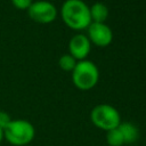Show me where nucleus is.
Returning <instances> with one entry per match:
<instances>
[{
  "mask_svg": "<svg viewBox=\"0 0 146 146\" xmlns=\"http://www.w3.org/2000/svg\"><path fill=\"white\" fill-rule=\"evenodd\" d=\"M99 80V70L92 60H79L72 71L73 84L80 90L92 89Z\"/></svg>",
  "mask_w": 146,
  "mask_h": 146,
  "instance_id": "nucleus-2",
  "label": "nucleus"
},
{
  "mask_svg": "<svg viewBox=\"0 0 146 146\" xmlns=\"http://www.w3.org/2000/svg\"><path fill=\"white\" fill-rule=\"evenodd\" d=\"M91 50V42L84 34H75L71 38L68 42V54L74 57L78 62L87 59Z\"/></svg>",
  "mask_w": 146,
  "mask_h": 146,
  "instance_id": "nucleus-7",
  "label": "nucleus"
},
{
  "mask_svg": "<svg viewBox=\"0 0 146 146\" xmlns=\"http://www.w3.org/2000/svg\"><path fill=\"white\" fill-rule=\"evenodd\" d=\"M29 17L40 24H49L54 22L57 17L56 6L48 0H38L33 1L27 9Z\"/></svg>",
  "mask_w": 146,
  "mask_h": 146,
  "instance_id": "nucleus-5",
  "label": "nucleus"
},
{
  "mask_svg": "<svg viewBox=\"0 0 146 146\" xmlns=\"http://www.w3.org/2000/svg\"><path fill=\"white\" fill-rule=\"evenodd\" d=\"M76 63H78V60H76L74 57H72L70 54H64V55H62V56L59 57V59H58V65H59V67H60L63 71H66V72H72L73 68L75 67Z\"/></svg>",
  "mask_w": 146,
  "mask_h": 146,
  "instance_id": "nucleus-11",
  "label": "nucleus"
},
{
  "mask_svg": "<svg viewBox=\"0 0 146 146\" xmlns=\"http://www.w3.org/2000/svg\"><path fill=\"white\" fill-rule=\"evenodd\" d=\"M117 129L120 130V132H121V135L123 137L124 144H132L139 137L138 128L131 122H121L119 124Z\"/></svg>",
  "mask_w": 146,
  "mask_h": 146,
  "instance_id": "nucleus-8",
  "label": "nucleus"
},
{
  "mask_svg": "<svg viewBox=\"0 0 146 146\" xmlns=\"http://www.w3.org/2000/svg\"><path fill=\"white\" fill-rule=\"evenodd\" d=\"M32 2L33 0H11L13 6L19 10H27Z\"/></svg>",
  "mask_w": 146,
  "mask_h": 146,
  "instance_id": "nucleus-12",
  "label": "nucleus"
},
{
  "mask_svg": "<svg viewBox=\"0 0 146 146\" xmlns=\"http://www.w3.org/2000/svg\"><path fill=\"white\" fill-rule=\"evenodd\" d=\"M106 141L110 146H122L124 144L123 137L117 128L106 131Z\"/></svg>",
  "mask_w": 146,
  "mask_h": 146,
  "instance_id": "nucleus-10",
  "label": "nucleus"
},
{
  "mask_svg": "<svg viewBox=\"0 0 146 146\" xmlns=\"http://www.w3.org/2000/svg\"><path fill=\"white\" fill-rule=\"evenodd\" d=\"M89 9H90L91 22H94V23H105L106 22L110 11L105 3L95 2L91 7H89Z\"/></svg>",
  "mask_w": 146,
  "mask_h": 146,
  "instance_id": "nucleus-9",
  "label": "nucleus"
},
{
  "mask_svg": "<svg viewBox=\"0 0 146 146\" xmlns=\"http://www.w3.org/2000/svg\"><path fill=\"white\" fill-rule=\"evenodd\" d=\"M63 22L74 31L86 30L90 23V9L83 0H65L60 8Z\"/></svg>",
  "mask_w": 146,
  "mask_h": 146,
  "instance_id": "nucleus-1",
  "label": "nucleus"
},
{
  "mask_svg": "<svg viewBox=\"0 0 146 146\" xmlns=\"http://www.w3.org/2000/svg\"><path fill=\"white\" fill-rule=\"evenodd\" d=\"M11 119L9 116V114L7 112H3V111H0V128L3 130L9 123H10Z\"/></svg>",
  "mask_w": 146,
  "mask_h": 146,
  "instance_id": "nucleus-13",
  "label": "nucleus"
},
{
  "mask_svg": "<svg viewBox=\"0 0 146 146\" xmlns=\"http://www.w3.org/2000/svg\"><path fill=\"white\" fill-rule=\"evenodd\" d=\"M88 39L91 43L98 47H107L113 40V32L106 23H94L87 27Z\"/></svg>",
  "mask_w": 146,
  "mask_h": 146,
  "instance_id": "nucleus-6",
  "label": "nucleus"
},
{
  "mask_svg": "<svg viewBox=\"0 0 146 146\" xmlns=\"http://www.w3.org/2000/svg\"><path fill=\"white\" fill-rule=\"evenodd\" d=\"M35 136L33 124L26 120H11L3 129V137L14 146H24L30 144Z\"/></svg>",
  "mask_w": 146,
  "mask_h": 146,
  "instance_id": "nucleus-3",
  "label": "nucleus"
},
{
  "mask_svg": "<svg viewBox=\"0 0 146 146\" xmlns=\"http://www.w3.org/2000/svg\"><path fill=\"white\" fill-rule=\"evenodd\" d=\"M90 119L94 125L105 131L115 129L121 123V116L119 111L110 104L96 105L91 110Z\"/></svg>",
  "mask_w": 146,
  "mask_h": 146,
  "instance_id": "nucleus-4",
  "label": "nucleus"
},
{
  "mask_svg": "<svg viewBox=\"0 0 146 146\" xmlns=\"http://www.w3.org/2000/svg\"><path fill=\"white\" fill-rule=\"evenodd\" d=\"M2 139H3V130H2L1 128H0V144H1Z\"/></svg>",
  "mask_w": 146,
  "mask_h": 146,
  "instance_id": "nucleus-14",
  "label": "nucleus"
}]
</instances>
